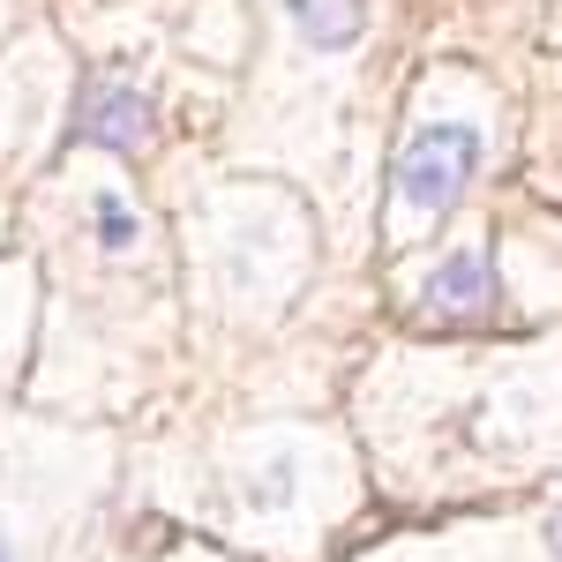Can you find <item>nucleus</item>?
<instances>
[{"label":"nucleus","mask_w":562,"mask_h":562,"mask_svg":"<svg viewBox=\"0 0 562 562\" xmlns=\"http://www.w3.org/2000/svg\"><path fill=\"white\" fill-rule=\"evenodd\" d=\"M480 173V135L465 128V121H435V128H420L413 143H405V158H397V195L413 203V211H458V195L473 188Z\"/></svg>","instance_id":"nucleus-1"},{"label":"nucleus","mask_w":562,"mask_h":562,"mask_svg":"<svg viewBox=\"0 0 562 562\" xmlns=\"http://www.w3.org/2000/svg\"><path fill=\"white\" fill-rule=\"evenodd\" d=\"M76 135L83 143H105V150H143L150 135H158V113H150V98L135 83H98L83 98V113H76Z\"/></svg>","instance_id":"nucleus-2"},{"label":"nucleus","mask_w":562,"mask_h":562,"mask_svg":"<svg viewBox=\"0 0 562 562\" xmlns=\"http://www.w3.org/2000/svg\"><path fill=\"white\" fill-rule=\"evenodd\" d=\"M487 307H495V270H487L480 248H458V256L428 278V315H442V323H473V315H487Z\"/></svg>","instance_id":"nucleus-3"},{"label":"nucleus","mask_w":562,"mask_h":562,"mask_svg":"<svg viewBox=\"0 0 562 562\" xmlns=\"http://www.w3.org/2000/svg\"><path fill=\"white\" fill-rule=\"evenodd\" d=\"M285 8H293V31L323 53H346L368 23V0H285Z\"/></svg>","instance_id":"nucleus-4"},{"label":"nucleus","mask_w":562,"mask_h":562,"mask_svg":"<svg viewBox=\"0 0 562 562\" xmlns=\"http://www.w3.org/2000/svg\"><path fill=\"white\" fill-rule=\"evenodd\" d=\"M98 240H105V248H128V240H135V211L121 203V195L98 203Z\"/></svg>","instance_id":"nucleus-5"}]
</instances>
